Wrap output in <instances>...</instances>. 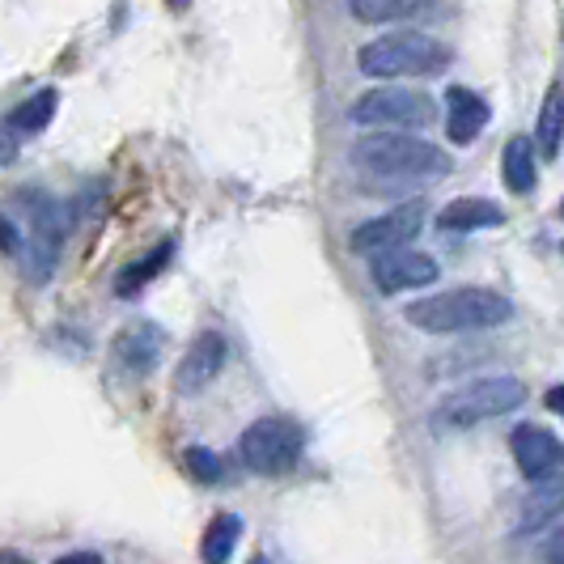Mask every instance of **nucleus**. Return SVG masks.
Instances as JSON below:
<instances>
[{
	"label": "nucleus",
	"mask_w": 564,
	"mask_h": 564,
	"mask_svg": "<svg viewBox=\"0 0 564 564\" xmlns=\"http://www.w3.org/2000/svg\"><path fill=\"white\" fill-rule=\"evenodd\" d=\"M18 208H22V217H26V247H22V272H26V281L43 284L52 272H56V259H59V247H64V238H68V226H73V213L52 199L47 192H39V187H26L22 196H18Z\"/></svg>",
	"instance_id": "obj_4"
},
{
	"label": "nucleus",
	"mask_w": 564,
	"mask_h": 564,
	"mask_svg": "<svg viewBox=\"0 0 564 564\" xmlns=\"http://www.w3.org/2000/svg\"><path fill=\"white\" fill-rule=\"evenodd\" d=\"M352 166L366 174L369 183H433L442 174H451V158L429 141H416L408 132H369L352 144Z\"/></svg>",
	"instance_id": "obj_1"
},
{
	"label": "nucleus",
	"mask_w": 564,
	"mask_h": 564,
	"mask_svg": "<svg viewBox=\"0 0 564 564\" xmlns=\"http://www.w3.org/2000/svg\"><path fill=\"white\" fill-rule=\"evenodd\" d=\"M527 403V382L522 378H484V382H471L463 391H454L437 412L433 421L442 429H471V424L497 421L513 408Z\"/></svg>",
	"instance_id": "obj_5"
},
{
	"label": "nucleus",
	"mask_w": 564,
	"mask_h": 564,
	"mask_svg": "<svg viewBox=\"0 0 564 564\" xmlns=\"http://www.w3.org/2000/svg\"><path fill=\"white\" fill-rule=\"evenodd\" d=\"M4 564H26V561H18V556H13V561H4Z\"/></svg>",
	"instance_id": "obj_29"
},
{
	"label": "nucleus",
	"mask_w": 564,
	"mask_h": 564,
	"mask_svg": "<svg viewBox=\"0 0 564 564\" xmlns=\"http://www.w3.org/2000/svg\"><path fill=\"white\" fill-rule=\"evenodd\" d=\"M442 0H348V13L366 26H387V22H416L437 13Z\"/></svg>",
	"instance_id": "obj_16"
},
{
	"label": "nucleus",
	"mask_w": 564,
	"mask_h": 564,
	"mask_svg": "<svg viewBox=\"0 0 564 564\" xmlns=\"http://www.w3.org/2000/svg\"><path fill=\"white\" fill-rule=\"evenodd\" d=\"M488 128V102H484L476 89H463L454 85L446 94V132L454 144H471L480 141V132Z\"/></svg>",
	"instance_id": "obj_13"
},
{
	"label": "nucleus",
	"mask_w": 564,
	"mask_h": 564,
	"mask_svg": "<svg viewBox=\"0 0 564 564\" xmlns=\"http://www.w3.org/2000/svg\"><path fill=\"white\" fill-rule=\"evenodd\" d=\"M403 318L429 336H458V332L501 327L513 318V306L492 289H446V293H429L421 302H412Z\"/></svg>",
	"instance_id": "obj_2"
},
{
	"label": "nucleus",
	"mask_w": 564,
	"mask_h": 564,
	"mask_svg": "<svg viewBox=\"0 0 564 564\" xmlns=\"http://www.w3.org/2000/svg\"><path fill=\"white\" fill-rule=\"evenodd\" d=\"M424 221H429V213H424L421 199L399 204L391 213H382V217H373V221L352 229V251L369 254V259H373V254L399 251V247H408V242L421 234Z\"/></svg>",
	"instance_id": "obj_8"
},
{
	"label": "nucleus",
	"mask_w": 564,
	"mask_h": 564,
	"mask_svg": "<svg viewBox=\"0 0 564 564\" xmlns=\"http://www.w3.org/2000/svg\"><path fill=\"white\" fill-rule=\"evenodd\" d=\"M221 369H226V336H221V332H199V336L187 344L183 361H178L174 387H178V395H199L204 387L217 382Z\"/></svg>",
	"instance_id": "obj_10"
},
{
	"label": "nucleus",
	"mask_w": 564,
	"mask_h": 564,
	"mask_svg": "<svg viewBox=\"0 0 564 564\" xmlns=\"http://www.w3.org/2000/svg\"><path fill=\"white\" fill-rule=\"evenodd\" d=\"M22 247H26V238H22V229L13 226L4 213H0V251L13 254V259H22Z\"/></svg>",
	"instance_id": "obj_23"
},
{
	"label": "nucleus",
	"mask_w": 564,
	"mask_h": 564,
	"mask_svg": "<svg viewBox=\"0 0 564 564\" xmlns=\"http://www.w3.org/2000/svg\"><path fill=\"white\" fill-rule=\"evenodd\" d=\"M437 226L446 234H476V229H497L506 226V208L497 199H484V196H463L446 204L437 213Z\"/></svg>",
	"instance_id": "obj_14"
},
{
	"label": "nucleus",
	"mask_w": 564,
	"mask_h": 564,
	"mask_svg": "<svg viewBox=\"0 0 564 564\" xmlns=\"http://www.w3.org/2000/svg\"><path fill=\"white\" fill-rule=\"evenodd\" d=\"M183 467H187V476H192L196 484L226 480V463H221V454H213L208 446H187V451H183Z\"/></svg>",
	"instance_id": "obj_22"
},
{
	"label": "nucleus",
	"mask_w": 564,
	"mask_h": 564,
	"mask_svg": "<svg viewBox=\"0 0 564 564\" xmlns=\"http://www.w3.org/2000/svg\"><path fill=\"white\" fill-rule=\"evenodd\" d=\"M369 276H373V284H378L382 293H403V289H424V284L437 281V263L424 251L399 247V251L373 254Z\"/></svg>",
	"instance_id": "obj_11"
},
{
	"label": "nucleus",
	"mask_w": 564,
	"mask_h": 564,
	"mask_svg": "<svg viewBox=\"0 0 564 564\" xmlns=\"http://www.w3.org/2000/svg\"><path fill=\"white\" fill-rule=\"evenodd\" d=\"M162 352H166V332H162L158 323H132V327H123L111 344L115 366L123 369V373H132V378L153 373L158 361H162Z\"/></svg>",
	"instance_id": "obj_12"
},
{
	"label": "nucleus",
	"mask_w": 564,
	"mask_h": 564,
	"mask_svg": "<svg viewBox=\"0 0 564 564\" xmlns=\"http://www.w3.org/2000/svg\"><path fill=\"white\" fill-rule=\"evenodd\" d=\"M451 47L429 39L421 30H395V34H382L361 47L357 68L366 77L378 82H399V77H437L451 68Z\"/></svg>",
	"instance_id": "obj_3"
},
{
	"label": "nucleus",
	"mask_w": 564,
	"mask_h": 564,
	"mask_svg": "<svg viewBox=\"0 0 564 564\" xmlns=\"http://www.w3.org/2000/svg\"><path fill=\"white\" fill-rule=\"evenodd\" d=\"M56 564H102V556H94V552H68Z\"/></svg>",
	"instance_id": "obj_26"
},
{
	"label": "nucleus",
	"mask_w": 564,
	"mask_h": 564,
	"mask_svg": "<svg viewBox=\"0 0 564 564\" xmlns=\"http://www.w3.org/2000/svg\"><path fill=\"white\" fill-rule=\"evenodd\" d=\"M170 254H174V242L166 238V242H158L153 251H144L141 259H132L128 268H119V276H115V293H119V297H137L153 276H162V268L170 263Z\"/></svg>",
	"instance_id": "obj_18"
},
{
	"label": "nucleus",
	"mask_w": 564,
	"mask_h": 564,
	"mask_svg": "<svg viewBox=\"0 0 564 564\" xmlns=\"http://www.w3.org/2000/svg\"><path fill=\"white\" fill-rule=\"evenodd\" d=\"M170 4H187V0H170Z\"/></svg>",
	"instance_id": "obj_30"
},
{
	"label": "nucleus",
	"mask_w": 564,
	"mask_h": 564,
	"mask_svg": "<svg viewBox=\"0 0 564 564\" xmlns=\"http://www.w3.org/2000/svg\"><path fill=\"white\" fill-rule=\"evenodd\" d=\"M251 564H272L268 556H251Z\"/></svg>",
	"instance_id": "obj_28"
},
{
	"label": "nucleus",
	"mask_w": 564,
	"mask_h": 564,
	"mask_svg": "<svg viewBox=\"0 0 564 564\" xmlns=\"http://www.w3.org/2000/svg\"><path fill=\"white\" fill-rule=\"evenodd\" d=\"M238 539H242V518H238V513H217V518L208 522V531H204L199 561L226 564L229 556H234V547H238Z\"/></svg>",
	"instance_id": "obj_19"
},
{
	"label": "nucleus",
	"mask_w": 564,
	"mask_h": 564,
	"mask_svg": "<svg viewBox=\"0 0 564 564\" xmlns=\"http://www.w3.org/2000/svg\"><path fill=\"white\" fill-rule=\"evenodd\" d=\"M564 513V476H543V480L531 484V492H527V501L518 509V531L522 535H531V531H543L547 522H556Z\"/></svg>",
	"instance_id": "obj_15"
},
{
	"label": "nucleus",
	"mask_w": 564,
	"mask_h": 564,
	"mask_svg": "<svg viewBox=\"0 0 564 564\" xmlns=\"http://www.w3.org/2000/svg\"><path fill=\"white\" fill-rule=\"evenodd\" d=\"M561 213H564V204H561Z\"/></svg>",
	"instance_id": "obj_31"
},
{
	"label": "nucleus",
	"mask_w": 564,
	"mask_h": 564,
	"mask_svg": "<svg viewBox=\"0 0 564 564\" xmlns=\"http://www.w3.org/2000/svg\"><path fill=\"white\" fill-rule=\"evenodd\" d=\"M561 141H564V85H552L547 98H543V111H539L535 149L543 158H556Z\"/></svg>",
	"instance_id": "obj_21"
},
{
	"label": "nucleus",
	"mask_w": 564,
	"mask_h": 564,
	"mask_svg": "<svg viewBox=\"0 0 564 564\" xmlns=\"http://www.w3.org/2000/svg\"><path fill=\"white\" fill-rule=\"evenodd\" d=\"M501 178L513 196H531L539 183L535 170V144L531 137H509L506 153H501Z\"/></svg>",
	"instance_id": "obj_17"
},
{
	"label": "nucleus",
	"mask_w": 564,
	"mask_h": 564,
	"mask_svg": "<svg viewBox=\"0 0 564 564\" xmlns=\"http://www.w3.org/2000/svg\"><path fill=\"white\" fill-rule=\"evenodd\" d=\"M543 403H547V408H552L556 416H564V387H552V391L543 395Z\"/></svg>",
	"instance_id": "obj_27"
},
{
	"label": "nucleus",
	"mask_w": 564,
	"mask_h": 564,
	"mask_svg": "<svg viewBox=\"0 0 564 564\" xmlns=\"http://www.w3.org/2000/svg\"><path fill=\"white\" fill-rule=\"evenodd\" d=\"M306 451V437L293 421L281 416H263L238 437V454L254 476H289L297 467V458Z\"/></svg>",
	"instance_id": "obj_7"
},
{
	"label": "nucleus",
	"mask_w": 564,
	"mask_h": 564,
	"mask_svg": "<svg viewBox=\"0 0 564 564\" xmlns=\"http://www.w3.org/2000/svg\"><path fill=\"white\" fill-rule=\"evenodd\" d=\"M18 158V132L9 128V119H0V166H9Z\"/></svg>",
	"instance_id": "obj_24"
},
{
	"label": "nucleus",
	"mask_w": 564,
	"mask_h": 564,
	"mask_svg": "<svg viewBox=\"0 0 564 564\" xmlns=\"http://www.w3.org/2000/svg\"><path fill=\"white\" fill-rule=\"evenodd\" d=\"M56 107H59L56 89H39V94H30L26 102H18V107H13L9 128H13L18 137H34V132H43V128L56 119Z\"/></svg>",
	"instance_id": "obj_20"
},
{
	"label": "nucleus",
	"mask_w": 564,
	"mask_h": 564,
	"mask_svg": "<svg viewBox=\"0 0 564 564\" xmlns=\"http://www.w3.org/2000/svg\"><path fill=\"white\" fill-rule=\"evenodd\" d=\"M352 123L361 128H378V132H421L437 119V107L433 98L421 94V89H399V85H387V89H369L352 102L348 111Z\"/></svg>",
	"instance_id": "obj_6"
},
{
	"label": "nucleus",
	"mask_w": 564,
	"mask_h": 564,
	"mask_svg": "<svg viewBox=\"0 0 564 564\" xmlns=\"http://www.w3.org/2000/svg\"><path fill=\"white\" fill-rule=\"evenodd\" d=\"M543 561H547V564H564V531H556V535L547 539V547H543Z\"/></svg>",
	"instance_id": "obj_25"
},
{
	"label": "nucleus",
	"mask_w": 564,
	"mask_h": 564,
	"mask_svg": "<svg viewBox=\"0 0 564 564\" xmlns=\"http://www.w3.org/2000/svg\"><path fill=\"white\" fill-rule=\"evenodd\" d=\"M509 451H513V463L522 476L531 480H543V476H556L564 467V442L543 429V424H518L509 433Z\"/></svg>",
	"instance_id": "obj_9"
}]
</instances>
